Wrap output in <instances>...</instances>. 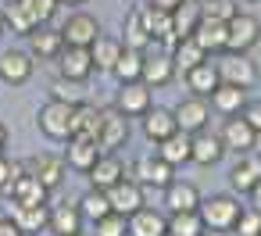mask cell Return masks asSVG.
Listing matches in <instances>:
<instances>
[{
    "label": "cell",
    "mask_w": 261,
    "mask_h": 236,
    "mask_svg": "<svg viewBox=\"0 0 261 236\" xmlns=\"http://www.w3.org/2000/svg\"><path fill=\"white\" fill-rule=\"evenodd\" d=\"M72 111H75V104H65V100H47L40 111H36V125H40V133L47 136V140H58V143H65L68 136H72Z\"/></svg>",
    "instance_id": "cell-1"
},
{
    "label": "cell",
    "mask_w": 261,
    "mask_h": 236,
    "mask_svg": "<svg viewBox=\"0 0 261 236\" xmlns=\"http://www.w3.org/2000/svg\"><path fill=\"white\" fill-rule=\"evenodd\" d=\"M197 211H200V218H204V229H211V232H232V225H236V218H240L243 207H240V200L218 193V197L200 200Z\"/></svg>",
    "instance_id": "cell-2"
},
{
    "label": "cell",
    "mask_w": 261,
    "mask_h": 236,
    "mask_svg": "<svg viewBox=\"0 0 261 236\" xmlns=\"http://www.w3.org/2000/svg\"><path fill=\"white\" fill-rule=\"evenodd\" d=\"M257 40H261V22H257L254 15L236 11V15L229 18V25H225V50H232V54H247Z\"/></svg>",
    "instance_id": "cell-3"
},
{
    "label": "cell",
    "mask_w": 261,
    "mask_h": 236,
    "mask_svg": "<svg viewBox=\"0 0 261 236\" xmlns=\"http://www.w3.org/2000/svg\"><path fill=\"white\" fill-rule=\"evenodd\" d=\"M175 75V61H172V50H161V43H150L143 50V83L154 90V86H168Z\"/></svg>",
    "instance_id": "cell-4"
},
{
    "label": "cell",
    "mask_w": 261,
    "mask_h": 236,
    "mask_svg": "<svg viewBox=\"0 0 261 236\" xmlns=\"http://www.w3.org/2000/svg\"><path fill=\"white\" fill-rule=\"evenodd\" d=\"M215 68H218V79H222V83H232V86H243V90H250V86L257 83V68H254V61H250L247 54L225 50V58H222Z\"/></svg>",
    "instance_id": "cell-5"
},
{
    "label": "cell",
    "mask_w": 261,
    "mask_h": 236,
    "mask_svg": "<svg viewBox=\"0 0 261 236\" xmlns=\"http://www.w3.org/2000/svg\"><path fill=\"white\" fill-rule=\"evenodd\" d=\"M218 136H222V147L232 150V154H247V150L257 147V129H254L243 115H229V122L222 125Z\"/></svg>",
    "instance_id": "cell-6"
},
{
    "label": "cell",
    "mask_w": 261,
    "mask_h": 236,
    "mask_svg": "<svg viewBox=\"0 0 261 236\" xmlns=\"http://www.w3.org/2000/svg\"><path fill=\"white\" fill-rule=\"evenodd\" d=\"M58 68H61V79H75V83H86L97 68H93V54L90 47H68L58 54Z\"/></svg>",
    "instance_id": "cell-7"
},
{
    "label": "cell",
    "mask_w": 261,
    "mask_h": 236,
    "mask_svg": "<svg viewBox=\"0 0 261 236\" xmlns=\"http://www.w3.org/2000/svg\"><path fill=\"white\" fill-rule=\"evenodd\" d=\"M104 193H108L111 211H118V215H125V218H129L133 211H140V207H143V186H140L136 179H129V175H125V179H118L115 186H108Z\"/></svg>",
    "instance_id": "cell-8"
},
{
    "label": "cell",
    "mask_w": 261,
    "mask_h": 236,
    "mask_svg": "<svg viewBox=\"0 0 261 236\" xmlns=\"http://www.w3.org/2000/svg\"><path fill=\"white\" fill-rule=\"evenodd\" d=\"M61 36H65L68 47H93V40L100 36V22L93 15H86V11H75L61 25Z\"/></svg>",
    "instance_id": "cell-9"
},
{
    "label": "cell",
    "mask_w": 261,
    "mask_h": 236,
    "mask_svg": "<svg viewBox=\"0 0 261 236\" xmlns=\"http://www.w3.org/2000/svg\"><path fill=\"white\" fill-rule=\"evenodd\" d=\"M29 175H36L47 190H54V186H61V179H65V168H68V161L65 158H58V154H33L25 165H22Z\"/></svg>",
    "instance_id": "cell-10"
},
{
    "label": "cell",
    "mask_w": 261,
    "mask_h": 236,
    "mask_svg": "<svg viewBox=\"0 0 261 236\" xmlns=\"http://www.w3.org/2000/svg\"><path fill=\"white\" fill-rule=\"evenodd\" d=\"M261 179V154L257 150H247V154H236V165L229 168V186L236 193H250Z\"/></svg>",
    "instance_id": "cell-11"
},
{
    "label": "cell",
    "mask_w": 261,
    "mask_h": 236,
    "mask_svg": "<svg viewBox=\"0 0 261 236\" xmlns=\"http://www.w3.org/2000/svg\"><path fill=\"white\" fill-rule=\"evenodd\" d=\"M115 108H118L125 118H143L147 108H150V86H147L143 79H136V83H122Z\"/></svg>",
    "instance_id": "cell-12"
},
{
    "label": "cell",
    "mask_w": 261,
    "mask_h": 236,
    "mask_svg": "<svg viewBox=\"0 0 261 236\" xmlns=\"http://www.w3.org/2000/svg\"><path fill=\"white\" fill-rule=\"evenodd\" d=\"M172 115H175V122H179V129H182V133H200V129L207 125V118H211L207 100H204V97H197V93H190L186 100H179V104L172 108Z\"/></svg>",
    "instance_id": "cell-13"
},
{
    "label": "cell",
    "mask_w": 261,
    "mask_h": 236,
    "mask_svg": "<svg viewBox=\"0 0 261 236\" xmlns=\"http://www.w3.org/2000/svg\"><path fill=\"white\" fill-rule=\"evenodd\" d=\"M65 143H68V150H65L68 168H75V172H83V175H86V172L97 165V158L104 154V150H100V143H97V140H90V136H68Z\"/></svg>",
    "instance_id": "cell-14"
},
{
    "label": "cell",
    "mask_w": 261,
    "mask_h": 236,
    "mask_svg": "<svg viewBox=\"0 0 261 236\" xmlns=\"http://www.w3.org/2000/svg\"><path fill=\"white\" fill-rule=\"evenodd\" d=\"M125 140H129V118L118 108H108L104 122H100V136H97L100 150H118V147H125Z\"/></svg>",
    "instance_id": "cell-15"
},
{
    "label": "cell",
    "mask_w": 261,
    "mask_h": 236,
    "mask_svg": "<svg viewBox=\"0 0 261 236\" xmlns=\"http://www.w3.org/2000/svg\"><path fill=\"white\" fill-rule=\"evenodd\" d=\"M133 175H136L140 186H161L165 190L172 182V165L165 158H158V154H147V158H140L133 165Z\"/></svg>",
    "instance_id": "cell-16"
},
{
    "label": "cell",
    "mask_w": 261,
    "mask_h": 236,
    "mask_svg": "<svg viewBox=\"0 0 261 236\" xmlns=\"http://www.w3.org/2000/svg\"><path fill=\"white\" fill-rule=\"evenodd\" d=\"M0 79L8 86H22L33 79V54L25 50H4L0 54Z\"/></svg>",
    "instance_id": "cell-17"
},
{
    "label": "cell",
    "mask_w": 261,
    "mask_h": 236,
    "mask_svg": "<svg viewBox=\"0 0 261 236\" xmlns=\"http://www.w3.org/2000/svg\"><path fill=\"white\" fill-rule=\"evenodd\" d=\"M86 175H90V182H93L97 190H108V186H115L118 179H125V165H122L118 150H104V154L97 158V165H93Z\"/></svg>",
    "instance_id": "cell-18"
},
{
    "label": "cell",
    "mask_w": 261,
    "mask_h": 236,
    "mask_svg": "<svg viewBox=\"0 0 261 236\" xmlns=\"http://www.w3.org/2000/svg\"><path fill=\"white\" fill-rule=\"evenodd\" d=\"M11 218H15V225H18L25 236H33V232H43V229H47L50 207H47V204H18V200H11Z\"/></svg>",
    "instance_id": "cell-19"
},
{
    "label": "cell",
    "mask_w": 261,
    "mask_h": 236,
    "mask_svg": "<svg viewBox=\"0 0 261 236\" xmlns=\"http://www.w3.org/2000/svg\"><path fill=\"white\" fill-rule=\"evenodd\" d=\"M83 211H79V204H58V207H50V222H47V229L54 232V236H83Z\"/></svg>",
    "instance_id": "cell-20"
},
{
    "label": "cell",
    "mask_w": 261,
    "mask_h": 236,
    "mask_svg": "<svg viewBox=\"0 0 261 236\" xmlns=\"http://www.w3.org/2000/svg\"><path fill=\"white\" fill-rule=\"evenodd\" d=\"M61 50H65V36H61V29H47V25H40V29L29 33V54H33V58L50 61V58H58Z\"/></svg>",
    "instance_id": "cell-21"
},
{
    "label": "cell",
    "mask_w": 261,
    "mask_h": 236,
    "mask_svg": "<svg viewBox=\"0 0 261 236\" xmlns=\"http://www.w3.org/2000/svg\"><path fill=\"white\" fill-rule=\"evenodd\" d=\"M8 193H11V200H18V204H47V186L36 179V175H29L25 168L11 179V186H8Z\"/></svg>",
    "instance_id": "cell-22"
},
{
    "label": "cell",
    "mask_w": 261,
    "mask_h": 236,
    "mask_svg": "<svg viewBox=\"0 0 261 236\" xmlns=\"http://www.w3.org/2000/svg\"><path fill=\"white\" fill-rule=\"evenodd\" d=\"M175 129H179V122H175V115H172L168 108H147V115H143V136H147L150 143L168 140Z\"/></svg>",
    "instance_id": "cell-23"
},
{
    "label": "cell",
    "mask_w": 261,
    "mask_h": 236,
    "mask_svg": "<svg viewBox=\"0 0 261 236\" xmlns=\"http://www.w3.org/2000/svg\"><path fill=\"white\" fill-rule=\"evenodd\" d=\"M154 147H158V158H165L172 168H175V165H186L190 154H193V133L175 129L168 140H161V143H154Z\"/></svg>",
    "instance_id": "cell-24"
},
{
    "label": "cell",
    "mask_w": 261,
    "mask_h": 236,
    "mask_svg": "<svg viewBox=\"0 0 261 236\" xmlns=\"http://www.w3.org/2000/svg\"><path fill=\"white\" fill-rule=\"evenodd\" d=\"M165 232H168V218L161 211L143 204L140 211L129 215V236H165Z\"/></svg>",
    "instance_id": "cell-25"
},
{
    "label": "cell",
    "mask_w": 261,
    "mask_h": 236,
    "mask_svg": "<svg viewBox=\"0 0 261 236\" xmlns=\"http://www.w3.org/2000/svg\"><path fill=\"white\" fill-rule=\"evenodd\" d=\"M211 108L222 111V115H240L247 108V90L243 86H232V83H218L211 90Z\"/></svg>",
    "instance_id": "cell-26"
},
{
    "label": "cell",
    "mask_w": 261,
    "mask_h": 236,
    "mask_svg": "<svg viewBox=\"0 0 261 236\" xmlns=\"http://www.w3.org/2000/svg\"><path fill=\"white\" fill-rule=\"evenodd\" d=\"M100 122H104V111L97 108V104H75V111H72V136H90V140H97L100 136Z\"/></svg>",
    "instance_id": "cell-27"
},
{
    "label": "cell",
    "mask_w": 261,
    "mask_h": 236,
    "mask_svg": "<svg viewBox=\"0 0 261 236\" xmlns=\"http://www.w3.org/2000/svg\"><path fill=\"white\" fill-rule=\"evenodd\" d=\"M222 154H225V147H222V136H215V133H207V129H200V133H193V154H190V161H197V165H218L222 161Z\"/></svg>",
    "instance_id": "cell-28"
},
{
    "label": "cell",
    "mask_w": 261,
    "mask_h": 236,
    "mask_svg": "<svg viewBox=\"0 0 261 236\" xmlns=\"http://www.w3.org/2000/svg\"><path fill=\"white\" fill-rule=\"evenodd\" d=\"M165 204H168V211H197L200 193H197V186H193V182L172 179V182L165 186Z\"/></svg>",
    "instance_id": "cell-29"
},
{
    "label": "cell",
    "mask_w": 261,
    "mask_h": 236,
    "mask_svg": "<svg viewBox=\"0 0 261 236\" xmlns=\"http://www.w3.org/2000/svg\"><path fill=\"white\" fill-rule=\"evenodd\" d=\"M225 25H229V22L204 18V15H200V25L193 29V40H197L207 54H218V50H225Z\"/></svg>",
    "instance_id": "cell-30"
},
{
    "label": "cell",
    "mask_w": 261,
    "mask_h": 236,
    "mask_svg": "<svg viewBox=\"0 0 261 236\" xmlns=\"http://www.w3.org/2000/svg\"><path fill=\"white\" fill-rule=\"evenodd\" d=\"M172 61H175V72H190V68H197L200 61H207V50L193 40V36H186V40H175L172 43Z\"/></svg>",
    "instance_id": "cell-31"
},
{
    "label": "cell",
    "mask_w": 261,
    "mask_h": 236,
    "mask_svg": "<svg viewBox=\"0 0 261 236\" xmlns=\"http://www.w3.org/2000/svg\"><path fill=\"white\" fill-rule=\"evenodd\" d=\"M140 11H143V25H147L150 40L172 47V43H175V36H172V15H168V11H158V8H150V4H143Z\"/></svg>",
    "instance_id": "cell-32"
},
{
    "label": "cell",
    "mask_w": 261,
    "mask_h": 236,
    "mask_svg": "<svg viewBox=\"0 0 261 236\" xmlns=\"http://www.w3.org/2000/svg\"><path fill=\"white\" fill-rule=\"evenodd\" d=\"M122 50H125L122 40H115V36H97L93 47H90V54H93V68H97V72H111L115 61L122 58Z\"/></svg>",
    "instance_id": "cell-33"
},
{
    "label": "cell",
    "mask_w": 261,
    "mask_h": 236,
    "mask_svg": "<svg viewBox=\"0 0 261 236\" xmlns=\"http://www.w3.org/2000/svg\"><path fill=\"white\" fill-rule=\"evenodd\" d=\"M197 25H200V4L197 0H182V4L172 11V36L186 40V36H193Z\"/></svg>",
    "instance_id": "cell-34"
},
{
    "label": "cell",
    "mask_w": 261,
    "mask_h": 236,
    "mask_svg": "<svg viewBox=\"0 0 261 236\" xmlns=\"http://www.w3.org/2000/svg\"><path fill=\"white\" fill-rule=\"evenodd\" d=\"M218 83H222V79H218V68H215L211 61H200L197 68L186 72V86H190V93H197V97H211V90H215Z\"/></svg>",
    "instance_id": "cell-35"
},
{
    "label": "cell",
    "mask_w": 261,
    "mask_h": 236,
    "mask_svg": "<svg viewBox=\"0 0 261 236\" xmlns=\"http://www.w3.org/2000/svg\"><path fill=\"white\" fill-rule=\"evenodd\" d=\"M0 15H4V25H11V33H18V36H29L33 29H40L36 18L29 15V8L22 4V0H8Z\"/></svg>",
    "instance_id": "cell-36"
},
{
    "label": "cell",
    "mask_w": 261,
    "mask_h": 236,
    "mask_svg": "<svg viewBox=\"0 0 261 236\" xmlns=\"http://www.w3.org/2000/svg\"><path fill=\"white\" fill-rule=\"evenodd\" d=\"M122 43L133 47V50H147V47L154 43L150 33H147V25H143V11H140V8H133V11L125 15V36H122Z\"/></svg>",
    "instance_id": "cell-37"
},
{
    "label": "cell",
    "mask_w": 261,
    "mask_h": 236,
    "mask_svg": "<svg viewBox=\"0 0 261 236\" xmlns=\"http://www.w3.org/2000/svg\"><path fill=\"white\" fill-rule=\"evenodd\" d=\"M168 232L172 236H204V218L200 211H168Z\"/></svg>",
    "instance_id": "cell-38"
},
{
    "label": "cell",
    "mask_w": 261,
    "mask_h": 236,
    "mask_svg": "<svg viewBox=\"0 0 261 236\" xmlns=\"http://www.w3.org/2000/svg\"><path fill=\"white\" fill-rule=\"evenodd\" d=\"M111 75H115L118 83H136V79L143 75V50H133V47H125V50H122V58L115 61Z\"/></svg>",
    "instance_id": "cell-39"
},
{
    "label": "cell",
    "mask_w": 261,
    "mask_h": 236,
    "mask_svg": "<svg viewBox=\"0 0 261 236\" xmlns=\"http://www.w3.org/2000/svg\"><path fill=\"white\" fill-rule=\"evenodd\" d=\"M79 211H83V218H86V222H97V218H104V215L111 211V204H108V193L93 186V190H90V193L79 200Z\"/></svg>",
    "instance_id": "cell-40"
},
{
    "label": "cell",
    "mask_w": 261,
    "mask_h": 236,
    "mask_svg": "<svg viewBox=\"0 0 261 236\" xmlns=\"http://www.w3.org/2000/svg\"><path fill=\"white\" fill-rule=\"evenodd\" d=\"M50 97H54V100H65V104H83V100H86V90H83V83H75V79H58V83L50 86Z\"/></svg>",
    "instance_id": "cell-41"
},
{
    "label": "cell",
    "mask_w": 261,
    "mask_h": 236,
    "mask_svg": "<svg viewBox=\"0 0 261 236\" xmlns=\"http://www.w3.org/2000/svg\"><path fill=\"white\" fill-rule=\"evenodd\" d=\"M93 229H97V236H129V218L118 211H108L104 218L93 222Z\"/></svg>",
    "instance_id": "cell-42"
},
{
    "label": "cell",
    "mask_w": 261,
    "mask_h": 236,
    "mask_svg": "<svg viewBox=\"0 0 261 236\" xmlns=\"http://www.w3.org/2000/svg\"><path fill=\"white\" fill-rule=\"evenodd\" d=\"M232 232L236 236H261V211L257 207H243L236 225H232Z\"/></svg>",
    "instance_id": "cell-43"
},
{
    "label": "cell",
    "mask_w": 261,
    "mask_h": 236,
    "mask_svg": "<svg viewBox=\"0 0 261 236\" xmlns=\"http://www.w3.org/2000/svg\"><path fill=\"white\" fill-rule=\"evenodd\" d=\"M22 4L29 8V15L36 18V25H47L54 15H58V8H61V0H22Z\"/></svg>",
    "instance_id": "cell-44"
},
{
    "label": "cell",
    "mask_w": 261,
    "mask_h": 236,
    "mask_svg": "<svg viewBox=\"0 0 261 236\" xmlns=\"http://www.w3.org/2000/svg\"><path fill=\"white\" fill-rule=\"evenodd\" d=\"M236 11L240 8L232 4V0H204V4H200V15L204 18H218V22H229Z\"/></svg>",
    "instance_id": "cell-45"
},
{
    "label": "cell",
    "mask_w": 261,
    "mask_h": 236,
    "mask_svg": "<svg viewBox=\"0 0 261 236\" xmlns=\"http://www.w3.org/2000/svg\"><path fill=\"white\" fill-rule=\"evenodd\" d=\"M18 172H22V165H15V161H8L4 154H0V190H8Z\"/></svg>",
    "instance_id": "cell-46"
},
{
    "label": "cell",
    "mask_w": 261,
    "mask_h": 236,
    "mask_svg": "<svg viewBox=\"0 0 261 236\" xmlns=\"http://www.w3.org/2000/svg\"><path fill=\"white\" fill-rule=\"evenodd\" d=\"M240 115H243V118H247V122H250V125H254L257 133H261V100H254V104L247 100V108H243Z\"/></svg>",
    "instance_id": "cell-47"
},
{
    "label": "cell",
    "mask_w": 261,
    "mask_h": 236,
    "mask_svg": "<svg viewBox=\"0 0 261 236\" xmlns=\"http://www.w3.org/2000/svg\"><path fill=\"white\" fill-rule=\"evenodd\" d=\"M0 236H25L18 225H15V218L8 215V218H0Z\"/></svg>",
    "instance_id": "cell-48"
},
{
    "label": "cell",
    "mask_w": 261,
    "mask_h": 236,
    "mask_svg": "<svg viewBox=\"0 0 261 236\" xmlns=\"http://www.w3.org/2000/svg\"><path fill=\"white\" fill-rule=\"evenodd\" d=\"M147 4H150V8H158V11H168V15H172V11L182 4V0H147Z\"/></svg>",
    "instance_id": "cell-49"
},
{
    "label": "cell",
    "mask_w": 261,
    "mask_h": 236,
    "mask_svg": "<svg viewBox=\"0 0 261 236\" xmlns=\"http://www.w3.org/2000/svg\"><path fill=\"white\" fill-rule=\"evenodd\" d=\"M247 197H250V207H257V211H261V179H257V186H254Z\"/></svg>",
    "instance_id": "cell-50"
},
{
    "label": "cell",
    "mask_w": 261,
    "mask_h": 236,
    "mask_svg": "<svg viewBox=\"0 0 261 236\" xmlns=\"http://www.w3.org/2000/svg\"><path fill=\"white\" fill-rule=\"evenodd\" d=\"M4 147H8V125L0 122V154H4Z\"/></svg>",
    "instance_id": "cell-51"
},
{
    "label": "cell",
    "mask_w": 261,
    "mask_h": 236,
    "mask_svg": "<svg viewBox=\"0 0 261 236\" xmlns=\"http://www.w3.org/2000/svg\"><path fill=\"white\" fill-rule=\"evenodd\" d=\"M61 4H72L75 8V4H86V0H61Z\"/></svg>",
    "instance_id": "cell-52"
},
{
    "label": "cell",
    "mask_w": 261,
    "mask_h": 236,
    "mask_svg": "<svg viewBox=\"0 0 261 236\" xmlns=\"http://www.w3.org/2000/svg\"><path fill=\"white\" fill-rule=\"evenodd\" d=\"M0 36H4V15H0Z\"/></svg>",
    "instance_id": "cell-53"
},
{
    "label": "cell",
    "mask_w": 261,
    "mask_h": 236,
    "mask_svg": "<svg viewBox=\"0 0 261 236\" xmlns=\"http://www.w3.org/2000/svg\"><path fill=\"white\" fill-rule=\"evenodd\" d=\"M197 4H204V0H197Z\"/></svg>",
    "instance_id": "cell-54"
},
{
    "label": "cell",
    "mask_w": 261,
    "mask_h": 236,
    "mask_svg": "<svg viewBox=\"0 0 261 236\" xmlns=\"http://www.w3.org/2000/svg\"><path fill=\"white\" fill-rule=\"evenodd\" d=\"M165 236H172V232H165Z\"/></svg>",
    "instance_id": "cell-55"
}]
</instances>
